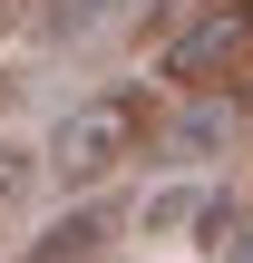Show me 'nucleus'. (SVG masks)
<instances>
[{"label": "nucleus", "mask_w": 253, "mask_h": 263, "mask_svg": "<svg viewBox=\"0 0 253 263\" xmlns=\"http://www.w3.org/2000/svg\"><path fill=\"white\" fill-rule=\"evenodd\" d=\"M107 234H117V215H107V205H78V215H59L20 263H98V254H107Z\"/></svg>", "instance_id": "3"}, {"label": "nucleus", "mask_w": 253, "mask_h": 263, "mask_svg": "<svg viewBox=\"0 0 253 263\" xmlns=\"http://www.w3.org/2000/svg\"><path fill=\"white\" fill-rule=\"evenodd\" d=\"M146 137H156V88H98V98H78V107L49 127L39 176L68 185V195H88V185H107L117 166H137Z\"/></svg>", "instance_id": "1"}, {"label": "nucleus", "mask_w": 253, "mask_h": 263, "mask_svg": "<svg viewBox=\"0 0 253 263\" xmlns=\"http://www.w3.org/2000/svg\"><path fill=\"white\" fill-rule=\"evenodd\" d=\"M185 215H195V195H156V205H146V224H156V234H176Z\"/></svg>", "instance_id": "7"}, {"label": "nucleus", "mask_w": 253, "mask_h": 263, "mask_svg": "<svg viewBox=\"0 0 253 263\" xmlns=\"http://www.w3.org/2000/svg\"><path fill=\"white\" fill-rule=\"evenodd\" d=\"M224 127H234V107H195V117H185V127L166 137V146H176V156H195V146H215Z\"/></svg>", "instance_id": "6"}, {"label": "nucleus", "mask_w": 253, "mask_h": 263, "mask_svg": "<svg viewBox=\"0 0 253 263\" xmlns=\"http://www.w3.org/2000/svg\"><path fill=\"white\" fill-rule=\"evenodd\" d=\"M127 0H39V39H59V49H78L88 29H107Z\"/></svg>", "instance_id": "5"}, {"label": "nucleus", "mask_w": 253, "mask_h": 263, "mask_svg": "<svg viewBox=\"0 0 253 263\" xmlns=\"http://www.w3.org/2000/svg\"><path fill=\"white\" fill-rule=\"evenodd\" d=\"M253 49V0H215V10H195L176 39H166V88H215V78H234Z\"/></svg>", "instance_id": "2"}, {"label": "nucleus", "mask_w": 253, "mask_h": 263, "mask_svg": "<svg viewBox=\"0 0 253 263\" xmlns=\"http://www.w3.org/2000/svg\"><path fill=\"white\" fill-rule=\"evenodd\" d=\"M29 195H39V146H20V137H0V244L20 234V215H29Z\"/></svg>", "instance_id": "4"}, {"label": "nucleus", "mask_w": 253, "mask_h": 263, "mask_svg": "<svg viewBox=\"0 0 253 263\" xmlns=\"http://www.w3.org/2000/svg\"><path fill=\"white\" fill-rule=\"evenodd\" d=\"M0 107H10V78H0Z\"/></svg>", "instance_id": "9"}, {"label": "nucleus", "mask_w": 253, "mask_h": 263, "mask_svg": "<svg viewBox=\"0 0 253 263\" xmlns=\"http://www.w3.org/2000/svg\"><path fill=\"white\" fill-rule=\"evenodd\" d=\"M20 20H39V0H0V29H20Z\"/></svg>", "instance_id": "8"}]
</instances>
